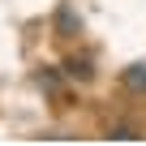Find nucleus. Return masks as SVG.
I'll use <instances>...</instances> for the list:
<instances>
[{
  "instance_id": "f257e3e1",
  "label": "nucleus",
  "mask_w": 146,
  "mask_h": 146,
  "mask_svg": "<svg viewBox=\"0 0 146 146\" xmlns=\"http://www.w3.org/2000/svg\"><path fill=\"white\" fill-rule=\"evenodd\" d=\"M64 78H73V82H90V78H95V64H90L86 56H82V60L73 56V60H64Z\"/></svg>"
},
{
  "instance_id": "f03ea898",
  "label": "nucleus",
  "mask_w": 146,
  "mask_h": 146,
  "mask_svg": "<svg viewBox=\"0 0 146 146\" xmlns=\"http://www.w3.org/2000/svg\"><path fill=\"white\" fill-rule=\"evenodd\" d=\"M120 82H125L129 90H137V95H146V64H129Z\"/></svg>"
},
{
  "instance_id": "7ed1b4c3",
  "label": "nucleus",
  "mask_w": 146,
  "mask_h": 146,
  "mask_svg": "<svg viewBox=\"0 0 146 146\" xmlns=\"http://www.w3.org/2000/svg\"><path fill=\"white\" fill-rule=\"evenodd\" d=\"M56 30H60V35H73V30H78V17H73L69 9H60V13H56Z\"/></svg>"
},
{
  "instance_id": "20e7f679",
  "label": "nucleus",
  "mask_w": 146,
  "mask_h": 146,
  "mask_svg": "<svg viewBox=\"0 0 146 146\" xmlns=\"http://www.w3.org/2000/svg\"><path fill=\"white\" fill-rule=\"evenodd\" d=\"M108 137H116V142H133V137H142V133H137L133 125H112V129H108Z\"/></svg>"
},
{
  "instance_id": "39448f33",
  "label": "nucleus",
  "mask_w": 146,
  "mask_h": 146,
  "mask_svg": "<svg viewBox=\"0 0 146 146\" xmlns=\"http://www.w3.org/2000/svg\"><path fill=\"white\" fill-rule=\"evenodd\" d=\"M35 82H39L43 90H56V86H60V78H56V73H52V69H47V73H39V78H35Z\"/></svg>"
}]
</instances>
